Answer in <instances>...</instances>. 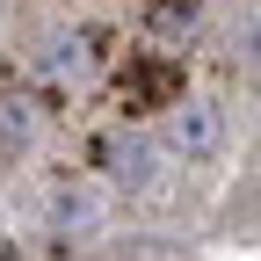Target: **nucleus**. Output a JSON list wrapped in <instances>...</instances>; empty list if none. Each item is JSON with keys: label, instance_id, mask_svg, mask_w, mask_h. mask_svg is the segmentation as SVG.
Segmentation results:
<instances>
[{"label": "nucleus", "instance_id": "1", "mask_svg": "<svg viewBox=\"0 0 261 261\" xmlns=\"http://www.w3.org/2000/svg\"><path fill=\"white\" fill-rule=\"evenodd\" d=\"M174 152L218 160V152H225V109H218V102H181V109H174Z\"/></svg>", "mask_w": 261, "mask_h": 261}, {"label": "nucleus", "instance_id": "2", "mask_svg": "<svg viewBox=\"0 0 261 261\" xmlns=\"http://www.w3.org/2000/svg\"><path fill=\"white\" fill-rule=\"evenodd\" d=\"M29 73H37V80H51V87H73V80L87 73V44L73 37V29H51V37L29 51Z\"/></svg>", "mask_w": 261, "mask_h": 261}, {"label": "nucleus", "instance_id": "3", "mask_svg": "<svg viewBox=\"0 0 261 261\" xmlns=\"http://www.w3.org/2000/svg\"><path fill=\"white\" fill-rule=\"evenodd\" d=\"M102 160H109V181H116V189H152V181H160V152H152L145 138H109Z\"/></svg>", "mask_w": 261, "mask_h": 261}, {"label": "nucleus", "instance_id": "4", "mask_svg": "<svg viewBox=\"0 0 261 261\" xmlns=\"http://www.w3.org/2000/svg\"><path fill=\"white\" fill-rule=\"evenodd\" d=\"M37 138H44V109L22 87H0V152H29Z\"/></svg>", "mask_w": 261, "mask_h": 261}, {"label": "nucleus", "instance_id": "5", "mask_svg": "<svg viewBox=\"0 0 261 261\" xmlns=\"http://www.w3.org/2000/svg\"><path fill=\"white\" fill-rule=\"evenodd\" d=\"M51 225L58 232H94V225H102V196L94 189H58L51 196Z\"/></svg>", "mask_w": 261, "mask_h": 261}]
</instances>
